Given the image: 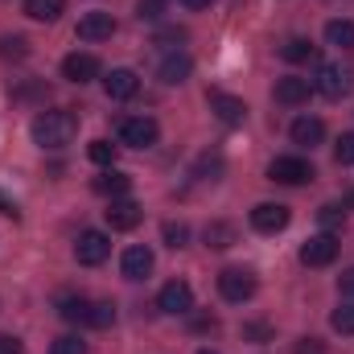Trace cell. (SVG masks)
Segmentation results:
<instances>
[{"label": "cell", "instance_id": "24", "mask_svg": "<svg viewBox=\"0 0 354 354\" xmlns=\"http://www.w3.org/2000/svg\"><path fill=\"white\" fill-rule=\"evenodd\" d=\"M58 313H62L66 322H87L91 301L87 297H62V301H58Z\"/></svg>", "mask_w": 354, "mask_h": 354}, {"label": "cell", "instance_id": "7", "mask_svg": "<svg viewBox=\"0 0 354 354\" xmlns=\"http://www.w3.org/2000/svg\"><path fill=\"white\" fill-rule=\"evenodd\" d=\"M157 309H161V313H169V317L189 313V309H194V288H189L185 280H169V284L157 292Z\"/></svg>", "mask_w": 354, "mask_h": 354}, {"label": "cell", "instance_id": "11", "mask_svg": "<svg viewBox=\"0 0 354 354\" xmlns=\"http://www.w3.org/2000/svg\"><path fill=\"white\" fill-rule=\"evenodd\" d=\"M206 103H210V111H214L223 124H231V128L248 120V103H243V99H235V95H227V91H210V95H206Z\"/></svg>", "mask_w": 354, "mask_h": 354}, {"label": "cell", "instance_id": "5", "mask_svg": "<svg viewBox=\"0 0 354 354\" xmlns=\"http://www.w3.org/2000/svg\"><path fill=\"white\" fill-rule=\"evenodd\" d=\"M313 165L305 161V157H276L272 165H268V181H280V185H305V181H313Z\"/></svg>", "mask_w": 354, "mask_h": 354}, {"label": "cell", "instance_id": "22", "mask_svg": "<svg viewBox=\"0 0 354 354\" xmlns=\"http://www.w3.org/2000/svg\"><path fill=\"white\" fill-rule=\"evenodd\" d=\"M202 239H206V248L223 252V248H231V243H235V227H231V223H206Z\"/></svg>", "mask_w": 354, "mask_h": 354}, {"label": "cell", "instance_id": "6", "mask_svg": "<svg viewBox=\"0 0 354 354\" xmlns=\"http://www.w3.org/2000/svg\"><path fill=\"white\" fill-rule=\"evenodd\" d=\"M107 256H111V239H107L103 231H83V235L75 239V260L83 268H99Z\"/></svg>", "mask_w": 354, "mask_h": 354}, {"label": "cell", "instance_id": "35", "mask_svg": "<svg viewBox=\"0 0 354 354\" xmlns=\"http://www.w3.org/2000/svg\"><path fill=\"white\" fill-rule=\"evenodd\" d=\"M297 354H326V346H322L317 338H301V342H297Z\"/></svg>", "mask_w": 354, "mask_h": 354}, {"label": "cell", "instance_id": "23", "mask_svg": "<svg viewBox=\"0 0 354 354\" xmlns=\"http://www.w3.org/2000/svg\"><path fill=\"white\" fill-rule=\"evenodd\" d=\"M326 41L330 46H338V50H354V21H330L326 25Z\"/></svg>", "mask_w": 354, "mask_h": 354}, {"label": "cell", "instance_id": "25", "mask_svg": "<svg viewBox=\"0 0 354 354\" xmlns=\"http://www.w3.org/2000/svg\"><path fill=\"white\" fill-rule=\"evenodd\" d=\"M87 326H95V330H107V326H115V305H111V301H91Z\"/></svg>", "mask_w": 354, "mask_h": 354}, {"label": "cell", "instance_id": "29", "mask_svg": "<svg viewBox=\"0 0 354 354\" xmlns=\"http://www.w3.org/2000/svg\"><path fill=\"white\" fill-rule=\"evenodd\" d=\"M330 326H334L338 334H354V305H342V309H334Z\"/></svg>", "mask_w": 354, "mask_h": 354}, {"label": "cell", "instance_id": "20", "mask_svg": "<svg viewBox=\"0 0 354 354\" xmlns=\"http://www.w3.org/2000/svg\"><path fill=\"white\" fill-rule=\"evenodd\" d=\"M66 12V0H25V17H33V21H58Z\"/></svg>", "mask_w": 354, "mask_h": 354}, {"label": "cell", "instance_id": "13", "mask_svg": "<svg viewBox=\"0 0 354 354\" xmlns=\"http://www.w3.org/2000/svg\"><path fill=\"white\" fill-rule=\"evenodd\" d=\"M62 79H71V83H91V79H99V58L95 54H66L62 58Z\"/></svg>", "mask_w": 354, "mask_h": 354}, {"label": "cell", "instance_id": "34", "mask_svg": "<svg viewBox=\"0 0 354 354\" xmlns=\"http://www.w3.org/2000/svg\"><path fill=\"white\" fill-rule=\"evenodd\" d=\"M198 169H202V174H210V177H218V174H223V157H218V153H214V157H210V153H206V157H202V165H198Z\"/></svg>", "mask_w": 354, "mask_h": 354}, {"label": "cell", "instance_id": "37", "mask_svg": "<svg viewBox=\"0 0 354 354\" xmlns=\"http://www.w3.org/2000/svg\"><path fill=\"white\" fill-rule=\"evenodd\" d=\"M338 288H342L346 297H354V268H346V272L338 276Z\"/></svg>", "mask_w": 354, "mask_h": 354}, {"label": "cell", "instance_id": "14", "mask_svg": "<svg viewBox=\"0 0 354 354\" xmlns=\"http://www.w3.org/2000/svg\"><path fill=\"white\" fill-rule=\"evenodd\" d=\"M189 71H194V58L189 54H165L161 58V66H157V79L165 83V87H177V83H185L189 79Z\"/></svg>", "mask_w": 354, "mask_h": 354}, {"label": "cell", "instance_id": "10", "mask_svg": "<svg viewBox=\"0 0 354 354\" xmlns=\"http://www.w3.org/2000/svg\"><path fill=\"white\" fill-rule=\"evenodd\" d=\"M75 33H79V41H107V37L115 33V17H111V12H103V8L83 12Z\"/></svg>", "mask_w": 354, "mask_h": 354}, {"label": "cell", "instance_id": "18", "mask_svg": "<svg viewBox=\"0 0 354 354\" xmlns=\"http://www.w3.org/2000/svg\"><path fill=\"white\" fill-rule=\"evenodd\" d=\"M309 91H313L309 79L288 75V79H280V83H276V103H284V107H301V103H309Z\"/></svg>", "mask_w": 354, "mask_h": 354}, {"label": "cell", "instance_id": "30", "mask_svg": "<svg viewBox=\"0 0 354 354\" xmlns=\"http://www.w3.org/2000/svg\"><path fill=\"white\" fill-rule=\"evenodd\" d=\"M50 351H54V354H87V342H83V338H75V334H66V338H58Z\"/></svg>", "mask_w": 354, "mask_h": 354}, {"label": "cell", "instance_id": "19", "mask_svg": "<svg viewBox=\"0 0 354 354\" xmlns=\"http://www.w3.org/2000/svg\"><path fill=\"white\" fill-rule=\"evenodd\" d=\"M91 185H95V194H103V198H124V194L132 189V177L120 174V169L111 165V169H103V174L95 177Z\"/></svg>", "mask_w": 354, "mask_h": 354}, {"label": "cell", "instance_id": "32", "mask_svg": "<svg viewBox=\"0 0 354 354\" xmlns=\"http://www.w3.org/2000/svg\"><path fill=\"white\" fill-rule=\"evenodd\" d=\"M334 157H338V165H354V132H346V136L334 145Z\"/></svg>", "mask_w": 354, "mask_h": 354}, {"label": "cell", "instance_id": "28", "mask_svg": "<svg viewBox=\"0 0 354 354\" xmlns=\"http://www.w3.org/2000/svg\"><path fill=\"white\" fill-rule=\"evenodd\" d=\"M342 210H346V206L326 202V206H322V214H317V218H322V227H326V231H338V227H342Z\"/></svg>", "mask_w": 354, "mask_h": 354}, {"label": "cell", "instance_id": "17", "mask_svg": "<svg viewBox=\"0 0 354 354\" xmlns=\"http://www.w3.org/2000/svg\"><path fill=\"white\" fill-rule=\"evenodd\" d=\"M120 272H124L128 280H145V276L153 272V252H149L145 243L128 248V252H124V260H120Z\"/></svg>", "mask_w": 354, "mask_h": 354}, {"label": "cell", "instance_id": "12", "mask_svg": "<svg viewBox=\"0 0 354 354\" xmlns=\"http://www.w3.org/2000/svg\"><path fill=\"white\" fill-rule=\"evenodd\" d=\"M103 214H107V227H111V231H132V227H140V218H145V210H140L132 198H111V206H107Z\"/></svg>", "mask_w": 354, "mask_h": 354}, {"label": "cell", "instance_id": "40", "mask_svg": "<svg viewBox=\"0 0 354 354\" xmlns=\"http://www.w3.org/2000/svg\"><path fill=\"white\" fill-rule=\"evenodd\" d=\"M181 4H185V8H210L214 0H181Z\"/></svg>", "mask_w": 354, "mask_h": 354}, {"label": "cell", "instance_id": "1", "mask_svg": "<svg viewBox=\"0 0 354 354\" xmlns=\"http://www.w3.org/2000/svg\"><path fill=\"white\" fill-rule=\"evenodd\" d=\"M29 132H33V145H37V149L58 153V149H66V145L79 136V115L66 111V107H54V111H41Z\"/></svg>", "mask_w": 354, "mask_h": 354}, {"label": "cell", "instance_id": "42", "mask_svg": "<svg viewBox=\"0 0 354 354\" xmlns=\"http://www.w3.org/2000/svg\"><path fill=\"white\" fill-rule=\"evenodd\" d=\"M198 354H218V351H198Z\"/></svg>", "mask_w": 354, "mask_h": 354}, {"label": "cell", "instance_id": "41", "mask_svg": "<svg viewBox=\"0 0 354 354\" xmlns=\"http://www.w3.org/2000/svg\"><path fill=\"white\" fill-rule=\"evenodd\" d=\"M346 206H351V210H354V189H351V194H346Z\"/></svg>", "mask_w": 354, "mask_h": 354}, {"label": "cell", "instance_id": "9", "mask_svg": "<svg viewBox=\"0 0 354 354\" xmlns=\"http://www.w3.org/2000/svg\"><path fill=\"white\" fill-rule=\"evenodd\" d=\"M338 260V239L326 231V235H313L305 248H301V264L305 268H326Z\"/></svg>", "mask_w": 354, "mask_h": 354}, {"label": "cell", "instance_id": "16", "mask_svg": "<svg viewBox=\"0 0 354 354\" xmlns=\"http://www.w3.org/2000/svg\"><path fill=\"white\" fill-rule=\"evenodd\" d=\"M288 136H292V145L313 149V145H322V140H326V124H322L317 115H301V120H292Z\"/></svg>", "mask_w": 354, "mask_h": 354}, {"label": "cell", "instance_id": "26", "mask_svg": "<svg viewBox=\"0 0 354 354\" xmlns=\"http://www.w3.org/2000/svg\"><path fill=\"white\" fill-rule=\"evenodd\" d=\"M0 58H8V62H21V58H29V37H21V33H12V37H0Z\"/></svg>", "mask_w": 354, "mask_h": 354}, {"label": "cell", "instance_id": "2", "mask_svg": "<svg viewBox=\"0 0 354 354\" xmlns=\"http://www.w3.org/2000/svg\"><path fill=\"white\" fill-rule=\"evenodd\" d=\"M218 292H223V301H231V305L252 301V297H256V272H252V268H223V272H218Z\"/></svg>", "mask_w": 354, "mask_h": 354}, {"label": "cell", "instance_id": "8", "mask_svg": "<svg viewBox=\"0 0 354 354\" xmlns=\"http://www.w3.org/2000/svg\"><path fill=\"white\" fill-rule=\"evenodd\" d=\"M288 206L284 202H260L256 210H252V227L260 231V235H276V231H284L288 227Z\"/></svg>", "mask_w": 354, "mask_h": 354}, {"label": "cell", "instance_id": "3", "mask_svg": "<svg viewBox=\"0 0 354 354\" xmlns=\"http://www.w3.org/2000/svg\"><path fill=\"white\" fill-rule=\"evenodd\" d=\"M157 136H161V128H157L153 115H128V120H120V145H128V149H153Z\"/></svg>", "mask_w": 354, "mask_h": 354}, {"label": "cell", "instance_id": "4", "mask_svg": "<svg viewBox=\"0 0 354 354\" xmlns=\"http://www.w3.org/2000/svg\"><path fill=\"white\" fill-rule=\"evenodd\" d=\"M351 87H354V75L342 66V62H326L322 71H317V79H313V91L317 95H326V99H346L351 95Z\"/></svg>", "mask_w": 354, "mask_h": 354}, {"label": "cell", "instance_id": "15", "mask_svg": "<svg viewBox=\"0 0 354 354\" xmlns=\"http://www.w3.org/2000/svg\"><path fill=\"white\" fill-rule=\"evenodd\" d=\"M103 91H107V99H132L136 91H140V75L136 71H128V66H120V71H111L107 79H103Z\"/></svg>", "mask_w": 354, "mask_h": 354}, {"label": "cell", "instance_id": "21", "mask_svg": "<svg viewBox=\"0 0 354 354\" xmlns=\"http://www.w3.org/2000/svg\"><path fill=\"white\" fill-rule=\"evenodd\" d=\"M313 54H317V46H313L309 37H288V41L280 46V58H284V62H309Z\"/></svg>", "mask_w": 354, "mask_h": 354}, {"label": "cell", "instance_id": "36", "mask_svg": "<svg viewBox=\"0 0 354 354\" xmlns=\"http://www.w3.org/2000/svg\"><path fill=\"white\" fill-rule=\"evenodd\" d=\"M0 354H21V338H12V334H0Z\"/></svg>", "mask_w": 354, "mask_h": 354}, {"label": "cell", "instance_id": "38", "mask_svg": "<svg viewBox=\"0 0 354 354\" xmlns=\"http://www.w3.org/2000/svg\"><path fill=\"white\" fill-rule=\"evenodd\" d=\"M0 214H8V218H17V202H8L4 194H0Z\"/></svg>", "mask_w": 354, "mask_h": 354}, {"label": "cell", "instance_id": "27", "mask_svg": "<svg viewBox=\"0 0 354 354\" xmlns=\"http://www.w3.org/2000/svg\"><path fill=\"white\" fill-rule=\"evenodd\" d=\"M87 157L95 161V165H103V169H111V165H115V145H111V140H91Z\"/></svg>", "mask_w": 354, "mask_h": 354}, {"label": "cell", "instance_id": "33", "mask_svg": "<svg viewBox=\"0 0 354 354\" xmlns=\"http://www.w3.org/2000/svg\"><path fill=\"white\" fill-rule=\"evenodd\" d=\"M161 4H165V0H140V4H136L140 21H157V17H161Z\"/></svg>", "mask_w": 354, "mask_h": 354}, {"label": "cell", "instance_id": "39", "mask_svg": "<svg viewBox=\"0 0 354 354\" xmlns=\"http://www.w3.org/2000/svg\"><path fill=\"white\" fill-rule=\"evenodd\" d=\"M243 334H248V338H268V326H248Z\"/></svg>", "mask_w": 354, "mask_h": 354}, {"label": "cell", "instance_id": "31", "mask_svg": "<svg viewBox=\"0 0 354 354\" xmlns=\"http://www.w3.org/2000/svg\"><path fill=\"white\" fill-rule=\"evenodd\" d=\"M185 239H189V227L185 223H165V243L169 248H185Z\"/></svg>", "mask_w": 354, "mask_h": 354}]
</instances>
